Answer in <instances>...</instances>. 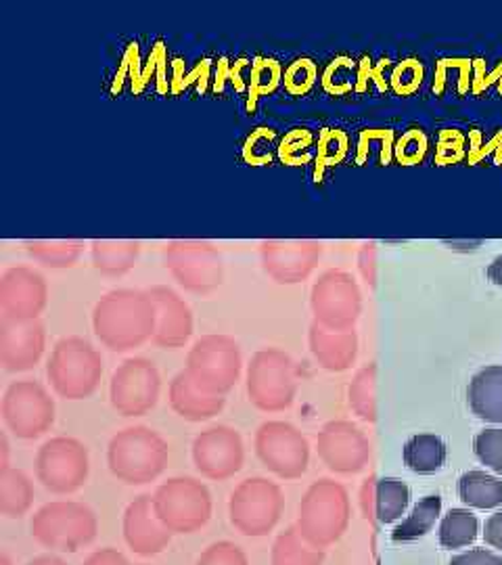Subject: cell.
Masks as SVG:
<instances>
[{
	"label": "cell",
	"mask_w": 502,
	"mask_h": 565,
	"mask_svg": "<svg viewBox=\"0 0 502 565\" xmlns=\"http://www.w3.org/2000/svg\"><path fill=\"white\" fill-rule=\"evenodd\" d=\"M158 310L149 291L114 289L93 310V329L111 352H130L153 340Z\"/></svg>",
	"instance_id": "6da1fadb"
},
{
	"label": "cell",
	"mask_w": 502,
	"mask_h": 565,
	"mask_svg": "<svg viewBox=\"0 0 502 565\" xmlns=\"http://www.w3.org/2000/svg\"><path fill=\"white\" fill-rule=\"evenodd\" d=\"M170 448L160 434L147 425L118 431L107 446V467L126 486L156 482L168 467Z\"/></svg>",
	"instance_id": "7a4b0ae2"
},
{
	"label": "cell",
	"mask_w": 502,
	"mask_h": 565,
	"mask_svg": "<svg viewBox=\"0 0 502 565\" xmlns=\"http://www.w3.org/2000/svg\"><path fill=\"white\" fill-rule=\"evenodd\" d=\"M46 377L60 398H90L97 392L103 377V356L84 338H63L51 352V359L46 363Z\"/></svg>",
	"instance_id": "3957f363"
},
{
	"label": "cell",
	"mask_w": 502,
	"mask_h": 565,
	"mask_svg": "<svg viewBox=\"0 0 502 565\" xmlns=\"http://www.w3.org/2000/svg\"><path fill=\"white\" fill-rule=\"evenodd\" d=\"M97 513L78 501H53L41 507L30 522L32 539L51 551L78 553L97 539Z\"/></svg>",
	"instance_id": "277c9868"
},
{
	"label": "cell",
	"mask_w": 502,
	"mask_h": 565,
	"mask_svg": "<svg viewBox=\"0 0 502 565\" xmlns=\"http://www.w3.org/2000/svg\"><path fill=\"white\" fill-rule=\"evenodd\" d=\"M247 398L261 413H281L296 403L298 369L279 348H264L252 356L245 375Z\"/></svg>",
	"instance_id": "5b68a950"
},
{
	"label": "cell",
	"mask_w": 502,
	"mask_h": 565,
	"mask_svg": "<svg viewBox=\"0 0 502 565\" xmlns=\"http://www.w3.org/2000/svg\"><path fill=\"white\" fill-rule=\"evenodd\" d=\"M184 371L203 392L226 396L242 377V345L231 335H203L189 350Z\"/></svg>",
	"instance_id": "8992f818"
},
{
	"label": "cell",
	"mask_w": 502,
	"mask_h": 565,
	"mask_svg": "<svg viewBox=\"0 0 502 565\" xmlns=\"http://www.w3.org/2000/svg\"><path fill=\"white\" fill-rule=\"evenodd\" d=\"M153 507L163 525L181 536L200 532L212 520L214 511L207 486L191 476H177L158 486Z\"/></svg>",
	"instance_id": "52a82bcc"
},
{
	"label": "cell",
	"mask_w": 502,
	"mask_h": 565,
	"mask_svg": "<svg viewBox=\"0 0 502 565\" xmlns=\"http://www.w3.org/2000/svg\"><path fill=\"white\" fill-rule=\"evenodd\" d=\"M348 524V497L333 480H319L306 490L298 507L296 527L317 548L333 545Z\"/></svg>",
	"instance_id": "ba28073f"
},
{
	"label": "cell",
	"mask_w": 502,
	"mask_h": 565,
	"mask_svg": "<svg viewBox=\"0 0 502 565\" xmlns=\"http://www.w3.org/2000/svg\"><path fill=\"white\" fill-rule=\"evenodd\" d=\"M163 264L172 279L195 296H210L224 282V263L212 242L174 239L163 249Z\"/></svg>",
	"instance_id": "9c48e42d"
},
{
	"label": "cell",
	"mask_w": 502,
	"mask_h": 565,
	"mask_svg": "<svg viewBox=\"0 0 502 565\" xmlns=\"http://www.w3.org/2000/svg\"><path fill=\"white\" fill-rule=\"evenodd\" d=\"M282 509L281 486L268 478H247L231 494L228 520L243 536L264 539L281 522Z\"/></svg>",
	"instance_id": "30bf717a"
},
{
	"label": "cell",
	"mask_w": 502,
	"mask_h": 565,
	"mask_svg": "<svg viewBox=\"0 0 502 565\" xmlns=\"http://www.w3.org/2000/svg\"><path fill=\"white\" fill-rule=\"evenodd\" d=\"M36 480L53 494H74L86 484L90 473L88 448L76 438L57 436L46 440L36 452Z\"/></svg>",
	"instance_id": "8fae6325"
},
{
	"label": "cell",
	"mask_w": 502,
	"mask_h": 565,
	"mask_svg": "<svg viewBox=\"0 0 502 565\" xmlns=\"http://www.w3.org/2000/svg\"><path fill=\"white\" fill-rule=\"evenodd\" d=\"M2 422L20 440H36L55 424V401L39 382H13L2 396Z\"/></svg>",
	"instance_id": "7c38bea8"
},
{
	"label": "cell",
	"mask_w": 502,
	"mask_h": 565,
	"mask_svg": "<svg viewBox=\"0 0 502 565\" xmlns=\"http://www.w3.org/2000/svg\"><path fill=\"white\" fill-rule=\"evenodd\" d=\"M254 448L260 463L281 480H298L310 463V445L296 425L266 422L258 427Z\"/></svg>",
	"instance_id": "4fadbf2b"
},
{
	"label": "cell",
	"mask_w": 502,
	"mask_h": 565,
	"mask_svg": "<svg viewBox=\"0 0 502 565\" xmlns=\"http://www.w3.org/2000/svg\"><path fill=\"white\" fill-rule=\"evenodd\" d=\"M161 375L149 359H128L114 371L109 382V401L121 417H142L160 401Z\"/></svg>",
	"instance_id": "5bb4252c"
},
{
	"label": "cell",
	"mask_w": 502,
	"mask_h": 565,
	"mask_svg": "<svg viewBox=\"0 0 502 565\" xmlns=\"http://www.w3.org/2000/svg\"><path fill=\"white\" fill-rule=\"evenodd\" d=\"M193 465L203 478L224 482L235 478L245 463L242 434L228 425H214L201 431L191 448Z\"/></svg>",
	"instance_id": "9a60e30c"
},
{
	"label": "cell",
	"mask_w": 502,
	"mask_h": 565,
	"mask_svg": "<svg viewBox=\"0 0 502 565\" xmlns=\"http://www.w3.org/2000/svg\"><path fill=\"white\" fill-rule=\"evenodd\" d=\"M322 243L317 239H266L260 243L264 273L279 285L303 282L319 266Z\"/></svg>",
	"instance_id": "2e32d148"
},
{
	"label": "cell",
	"mask_w": 502,
	"mask_h": 565,
	"mask_svg": "<svg viewBox=\"0 0 502 565\" xmlns=\"http://www.w3.org/2000/svg\"><path fill=\"white\" fill-rule=\"evenodd\" d=\"M310 308L314 323L331 331H343L356 321L359 289L345 273L329 270L312 285Z\"/></svg>",
	"instance_id": "e0dca14e"
},
{
	"label": "cell",
	"mask_w": 502,
	"mask_h": 565,
	"mask_svg": "<svg viewBox=\"0 0 502 565\" xmlns=\"http://www.w3.org/2000/svg\"><path fill=\"white\" fill-rule=\"evenodd\" d=\"M49 303V285L30 266L7 268L0 277V310L7 319L34 321Z\"/></svg>",
	"instance_id": "ac0fdd59"
},
{
	"label": "cell",
	"mask_w": 502,
	"mask_h": 565,
	"mask_svg": "<svg viewBox=\"0 0 502 565\" xmlns=\"http://www.w3.org/2000/svg\"><path fill=\"white\" fill-rule=\"evenodd\" d=\"M46 348V329L41 319H0V364L7 373H25L41 363Z\"/></svg>",
	"instance_id": "d6986e66"
},
{
	"label": "cell",
	"mask_w": 502,
	"mask_h": 565,
	"mask_svg": "<svg viewBox=\"0 0 502 565\" xmlns=\"http://www.w3.org/2000/svg\"><path fill=\"white\" fill-rule=\"evenodd\" d=\"M121 532L128 548L141 557L160 555L172 541V532L158 518L153 497L149 494L137 497L130 505L126 507L124 520H121Z\"/></svg>",
	"instance_id": "ffe728a7"
},
{
	"label": "cell",
	"mask_w": 502,
	"mask_h": 565,
	"mask_svg": "<svg viewBox=\"0 0 502 565\" xmlns=\"http://www.w3.org/2000/svg\"><path fill=\"white\" fill-rule=\"evenodd\" d=\"M158 310V323L153 343L163 350H179L193 335V312L181 296L165 285H156L147 289Z\"/></svg>",
	"instance_id": "44dd1931"
},
{
	"label": "cell",
	"mask_w": 502,
	"mask_h": 565,
	"mask_svg": "<svg viewBox=\"0 0 502 565\" xmlns=\"http://www.w3.org/2000/svg\"><path fill=\"white\" fill-rule=\"evenodd\" d=\"M317 452L322 463L338 473L356 471L366 457V448L359 429L343 422H333L322 427L317 438Z\"/></svg>",
	"instance_id": "7402d4cb"
},
{
	"label": "cell",
	"mask_w": 502,
	"mask_h": 565,
	"mask_svg": "<svg viewBox=\"0 0 502 565\" xmlns=\"http://www.w3.org/2000/svg\"><path fill=\"white\" fill-rule=\"evenodd\" d=\"M170 406L172 411L191 424H201V422H210L216 415H221L226 398L224 396H214L203 392L201 387L195 385L191 380V375L186 371H181L172 382H170Z\"/></svg>",
	"instance_id": "603a6c76"
},
{
	"label": "cell",
	"mask_w": 502,
	"mask_h": 565,
	"mask_svg": "<svg viewBox=\"0 0 502 565\" xmlns=\"http://www.w3.org/2000/svg\"><path fill=\"white\" fill-rule=\"evenodd\" d=\"M308 345L319 366L333 373L345 371L354 361L356 352V340L352 333L331 331L319 323L310 324Z\"/></svg>",
	"instance_id": "cb8c5ba5"
},
{
	"label": "cell",
	"mask_w": 502,
	"mask_h": 565,
	"mask_svg": "<svg viewBox=\"0 0 502 565\" xmlns=\"http://www.w3.org/2000/svg\"><path fill=\"white\" fill-rule=\"evenodd\" d=\"M467 403L478 419L502 425V366H485L471 377Z\"/></svg>",
	"instance_id": "d4e9b609"
},
{
	"label": "cell",
	"mask_w": 502,
	"mask_h": 565,
	"mask_svg": "<svg viewBox=\"0 0 502 565\" xmlns=\"http://www.w3.org/2000/svg\"><path fill=\"white\" fill-rule=\"evenodd\" d=\"M141 256V242L135 239H95L90 243L93 266L105 277H124Z\"/></svg>",
	"instance_id": "484cf974"
},
{
	"label": "cell",
	"mask_w": 502,
	"mask_h": 565,
	"mask_svg": "<svg viewBox=\"0 0 502 565\" xmlns=\"http://www.w3.org/2000/svg\"><path fill=\"white\" fill-rule=\"evenodd\" d=\"M404 465L421 476H431L442 469L448 459V448L436 434H417L406 440L402 448Z\"/></svg>",
	"instance_id": "4316f807"
},
{
	"label": "cell",
	"mask_w": 502,
	"mask_h": 565,
	"mask_svg": "<svg viewBox=\"0 0 502 565\" xmlns=\"http://www.w3.org/2000/svg\"><path fill=\"white\" fill-rule=\"evenodd\" d=\"M34 503V484L21 469L0 471V515L20 520Z\"/></svg>",
	"instance_id": "83f0119b"
},
{
	"label": "cell",
	"mask_w": 502,
	"mask_h": 565,
	"mask_svg": "<svg viewBox=\"0 0 502 565\" xmlns=\"http://www.w3.org/2000/svg\"><path fill=\"white\" fill-rule=\"evenodd\" d=\"M23 247L30 258L42 264L44 268L63 270L76 266L86 245L82 239H28L23 242Z\"/></svg>",
	"instance_id": "f1b7e54d"
},
{
	"label": "cell",
	"mask_w": 502,
	"mask_h": 565,
	"mask_svg": "<svg viewBox=\"0 0 502 565\" xmlns=\"http://www.w3.org/2000/svg\"><path fill=\"white\" fill-rule=\"evenodd\" d=\"M462 503L473 509H496L502 505V480L485 471H467L459 480Z\"/></svg>",
	"instance_id": "f546056e"
},
{
	"label": "cell",
	"mask_w": 502,
	"mask_h": 565,
	"mask_svg": "<svg viewBox=\"0 0 502 565\" xmlns=\"http://www.w3.org/2000/svg\"><path fill=\"white\" fill-rule=\"evenodd\" d=\"M270 564L273 565H322L324 553L322 548L310 545L301 539L298 527H287L281 532L270 551Z\"/></svg>",
	"instance_id": "4dcf8cb0"
},
{
	"label": "cell",
	"mask_w": 502,
	"mask_h": 565,
	"mask_svg": "<svg viewBox=\"0 0 502 565\" xmlns=\"http://www.w3.org/2000/svg\"><path fill=\"white\" fill-rule=\"evenodd\" d=\"M440 513H442V499L438 494L425 497L417 505L413 507L410 515L392 532V541L394 543H413V541L421 539L436 525Z\"/></svg>",
	"instance_id": "1f68e13d"
},
{
	"label": "cell",
	"mask_w": 502,
	"mask_h": 565,
	"mask_svg": "<svg viewBox=\"0 0 502 565\" xmlns=\"http://www.w3.org/2000/svg\"><path fill=\"white\" fill-rule=\"evenodd\" d=\"M410 503V488L398 478H382L375 484V518L380 524L398 522Z\"/></svg>",
	"instance_id": "d6a6232c"
},
{
	"label": "cell",
	"mask_w": 502,
	"mask_h": 565,
	"mask_svg": "<svg viewBox=\"0 0 502 565\" xmlns=\"http://www.w3.org/2000/svg\"><path fill=\"white\" fill-rule=\"evenodd\" d=\"M480 532V522L469 509H450L440 524V545L444 548H462L473 545Z\"/></svg>",
	"instance_id": "836d02e7"
},
{
	"label": "cell",
	"mask_w": 502,
	"mask_h": 565,
	"mask_svg": "<svg viewBox=\"0 0 502 565\" xmlns=\"http://www.w3.org/2000/svg\"><path fill=\"white\" fill-rule=\"evenodd\" d=\"M473 452L480 463L490 467L502 476V429L501 427H490L483 429L476 440H473Z\"/></svg>",
	"instance_id": "e575fe53"
},
{
	"label": "cell",
	"mask_w": 502,
	"mask_h": 565,
	"mask_svg": "<svg viewBox=\"0 0 502 565\" xmlns=\"http://www.w3.org/2000/svg\"><path fill=\"white\" fill-rule=\"evenodd\" d=\"M195 565H249V562L242 546L231 541H218L201 553Z\"/></svg>",
	"instance_id": "d590c367"
},
{
	"label": "cell",
	"mask_w": 502,
	"mask_h": 565,
	"mask_svg": "<svg viewBox=\"0 0 502 565\" xmlns=\"http://www.w3.org/2000/svg\"><path fill=\"white\" fill-rule=\"evenodd\" d=\"M448 565H502V557L488 548H471L467 553L452 557V562Z\"/></svg>",
	"instance_id": "8d00e7d4"
},
{
	"label": "cell",
	"mask_w": 502,
	"mask_h": 565,
	"mask_svg": "<svg viewBox=\"0 0 502 565\" xmlns=\"http://www.w3.org/2000/svg\"><path fill=\"white\" fill-rule=\"evenodd\" d=\"M82 565H132L128 559H126V555L120 553L118 548H111V546H105V548H99V551H95L86 562Z\"/></svg>",
	"instance_id": "74e56055"
},
{
	"label": "cell",
	"mask_w": 502,
	"mask_h": 565,
	"mask_svg": "<svg viewBox=\"0 0 502 565\" xmlns=\"http://www.w3.org/2000/svg\"><path fill=\"white\" fill-rule=\"evenodd\" d=\"M483 541L502 553V509L488 518L483 525Z\"/></svg>",
	"instance_id": "f35d334b"
},
{
	"label": "cell",
	"mask_w": 502,
	"mask_h": 565,
	"mask_svg": "<svg viewBox=\"0 0 502 565\" xmlns=\"http://www.w3.org/2000/svg\"><path fill=\"white\" fill-rule=\"evenodd\" d=\"M366 385H369V380H366V373H362L359 375V380H356V384L352 385V404L356 406V411L361 413L362 417H369L366 415V403H369V394H366Z\"/></svg>",
	"instance_id": "ab89813d"
},
{
	"label": "cell",
	"mask_w": 502,
	"mask_h": 565,
	"mask_svg": "<svg viewBox=\"0 0 502 565\" xmlns=\"http://www.w3.org/2000/svg\"><path fill=\"white\" fill-rule=\"evenodd\" d=\"M485 275H488V281L492 282V285H499L502 287V254L501 256H496L490 266H488V270H485Z\"/></svg>",
	"instance_id": "60d3db41"
},
{
	"label": "cell",
	"mask_w": 502,
	"mask_h": 565,
	"mask_svg": "<svg viewBox=\"0 0 502 565\" xmlns=\"http://www.w3.org/2000/svg\"><path fill=\"white\" fill-rule=\"evenodd\" d=\"M9 440H7V434H0V471L9 469Z\"/></svg>",
	"instance_id": "b9f144b4"
},
{
	"label": "cell",
	"mask_w": 502,
	"mask_h": 565,
	"mask_svg": "<svg viewBox=\"0 0 502 565\" xmlns=\"http://www.w3.org/2000/svg\"><path fill=\"white\" fill-rule=\"evenodd\" d=\"M25 565H67L57 555H39L34 559H30Z\"/></svg>",
	"instance_id": "7bdbcfd3"
},
{
	"label": "cell",
	"mask_w": 502,
	"mask_h": 565,
	"mask_svg": "<svg viewBox=\"0 0 502 565\" xmlns=\"http://www.w3.org/2000/svg\"><path fill=\"white\" fill-rule=\"evenodd\" d=\"M0 565H13L7 553H0Z\"/></svg>",
	"instance_id": "ee69618b"
},
{
	"label": "cell",
	"mask_w": 502,
	"mask_h": 565,
	"mask_svg": "<svg viewBox=\"0 0 502 565\" xmlns=\"http://www.w3.org/2000/svg\"><path fill=\"white\" fill-rule=\"evenodd\" d=\"M141 565H145V564H141Z\"/></svg>",
	"instance_id": "f6af8a7d"
}]
</instances>
